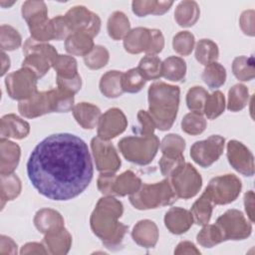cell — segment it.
<instances>
[{"instance_id":"ffe728a7","label":"cell","mask_w":255,"mask_h":255,"mask_svg":"<svg viewBox=\"0 0 255 255\" xmlns=\"http://www.w3.org/2000/svg\"><path fill=\"white\" fill-rule=\"evenodd\" d=\"M21 156V148L14 141L1 137L0 139V174L13 173Z\"/></svg>"},{"instance_id":"2e32d148","label":"cell","mask_w":255,"mask_h":255,"mask_svg":"<svg viewBox=\"0 0 255 255\" xmlns=\"http://www.w3.org/2000/svg\"><path fill=\"white\" fill-rule=\"evenodd\" d=\"M20 115L27 119H35L50 113H55L52 91L37 92L30 99L18 104Z\"/></svg>"},{"instance_id":"4fadbf2b","label":"cell","mask_w":255,"mask_h":255,"mask_svg":"<svg viewBox=\"0 0 255 255\" xmlns=\"http://www.w3.org/2000/svg\"><path fill=\"white\" fill-rule=\"evenodd\" d=\"M91 149L96 163L97 170L100 172H117L122 164L121 158L109 140L100 137H93L91 140Z\"/></svg>"},{"instance_id":"74e56055","label":"cell","mask_w":255,"mask_h":255,"mask_svg":"<svg viewBox=\"0 0 255 255\" xmlns=\"http://www.w3.org/2000/svg\"><path fill=\"white\" fill-rule=\"evenodd\" d=\"M136 68L146 81L158 80L162 77V62L157 56H144Z\"/></svg>"},{"instance_id":"8d00e7d4","label":"cell","mask_w":255,"mask_h":255,"mask_svg":"<svg viewBox=\"0 0 255 255\" xmlns=\"http://www.w3.org/2000/svg\"><path fill=\"white\" fill-rule=\"evenodd\" d=\"M232 73L236 79L242 82H248L255 77L254 59L252 56H238L232 62Z\"/></svg>"},{"instance_id":"be15d7a7","label":"cell","mask_w":255,"mask_h":255,"mask_svg":"<svg viewBox=\"0 0 255 255\" xmlns=\"http://www.w3.org/2000/svg\"><path fill=\"white\" fill-rule=\"evenodd\" d=\"M174 254H200V251L196 248V246L189 241H181L177 244L174 249Z\"/></svg>"},{"instance_id":"8fae6325","label":"cell","mask_w":255,"mask_h":255,"mask_svg":"<svg viewBox=\"0 0 255 255\" xmlns=\"http://www.w3.org/2000/svg\"><path fill=\"white\" fill-rule=\"evenodd\" d=\"M225 138L219 134H212L206 139L195 141L190 147L191 159L201 167L213 164L223 153Z\"/></svg>"},{"instance_id":"c3c4849f","label":"cell","mask_w":255,"mask_h":255,"mask_svg":"<svg viewBox=\"0 0 255 255\" xmlns=\"http://www.w3.org/2000/svg\"><path fill=\"white\" fill-rule=\"evenodd\" d=\"M194 35L189 31H180L176 35H174L172 39L173 50L181 56L190 55L194 49Z\"/></svg>"},{"instance_id":"bcb514c9","label":"cell","mask_w":255,"mask_h":255,"mask_svg":"<svg viewBox=\"0 0 255 255\" xmlns=\"http://www.w3.org/2000/svg\"><path fill=\"white\" fill-rule=\"evenodd\" d=\"M146 80L140 74L137 68H131L123 74V90L126 93L135 94L141 91L144 87Z\"/></svg>"},{"instance_id":"9c48e42d","label":"cell","mask_w":255,"mask_h":255,"mask_svg":"<svg viewBox=\"0 0 255 255\" xmlns=\"http://www.w3.org/2000/svg\"><path fill=\"white\" fill-rule=\"evenodd\" d=\"M220 229L224 241L243 240L252 233L251 222L237 209H228L216 219L215 223Z\"/></svg>"},{"instance_id":"f1b7e54d","label":"cell","mask_w":255,"mask_h":255,"mask_svg":"<svg viewBox=\"0 0 255 255\" xmlns=\"http://www.w3.org/2000/svg\"><path fill=\"white\" fill-rule=\"evenodd\" d=\"M140 178L131 170H126L116 176L114 182L115 196L131 195L136 192L141 185Z\"/></svg>"},{"instance_id":"680465c9","label":"cell","mask_w":255,"mask_h":255,"mask_svg":"<svg viewBox=\"0 0 255 255\" xmlns=\"http://www.w3.org/2000/svg\"><path fill=\"white\" fill-rule=\"evenodd\" d=\"M151 32V42L148 50L145 52L146 55L155 56L160 53L164 47V37L160 30L150 29Z\"/></svg>"},{"instance_id":"ee69618b","label":"cell","mask_w":255,"mask_h":255,"mask_svg":"<svg viewBox=\"0 0 255 255\" xmlns=\"http://www.w3.org/2000/svg\"><path fill=\"white\" fill-rule=\"evenodd\" d=\"M22 44V37L18 30L10 25L3 24L0 27V47L2 52L14 51Z\"/></svg>"},{"instance_id":"7a4b0ae2","label":"cell","mask_w":255,"mask_h":255,"mask_svg":"<svg viewBox=\"0 0 255 255\" xmlns=\"http://www.w3.org/2000/svg\"><path fill=\"white\" fill-rule=\"evenodd\" d=\"M124 213L123 203L115 196L101 197L90 217L93 233L109 249L120 248L128 227L120 222Z\"/></svg>"},{"instance_id":"e7e4bbea","label":"cell","mask_w":255,"mask_h":255,"mask_svg":"<svg viewBox=\"0 0 255 255\" xmlns=\"http://www.w3.org/2000/svg\"><path fill=\"white\" fill-rule=\"evenodd\" d=\"M1 76H4L10 68V58L4 53H1Z\"/></svg>"},{"instance_id":"836d02e7","label":"cell","mask_w":255,"mask_h":255,"mask_svg":"<svg viewBox=\"0 0 255 255\" xmlns=\"http://www.w3.org/2000/svg\"><path fill=\"white\" fill-rule=\"evenodd\" d=\"M186 75L185 61L176 56H170L162 62V77L170 82H179Z\"/></svg>"},{"instance_id":"91938a15","label":"cell","mask_w":255,"mask_h":255,"mask_svg":"<svg viewBox=\"0 0 255 255\" xmlns=\"http://www.w3.org/2000/svg\"><path fill=\"white\" fill-rule=\"evenodd\" d=\"M0 254L1 255H15L17 254V244L8 236H0Z\"/></svg>"},{"instance_id":"52a82bcc","label":"cell","mask_w":255,"mask_h":255,"mask_svg":"<svg viewBox=\"0 0 255 255\" xmlns=\"http://www.w3.org/2000/svg\"><path fill=\"white\" fill-rule=\"evenodd\" d=\"M241 189V180L232 173L213 177L205 188L215 205H225L233 202L239 196Z\"/></svg>"},{"instance_id":"277c9868","label":"cell","mask_w":255,"mask_h":255,"mask_svg":"<svg viewBox=\"0 0 255 255\" xmlns=\"http://www.w3.org/2000/svg\"><path fill=\"white\" fill-rule=\"evenodd\" d=\"M177 200L169 178L156 183H143L139 189L129 195L130 204L138 210L155 209L171 205Z\"/></svg>"},{"instance_id":"30bf717a","label":"cell","mask_w":255,"mask_h":255,"mask_svg":"<svg viewBox=\"0 0 255 255\" xmlns=\"http://www.w3.org/2000/svg\"><path fill=\"white\" fill-rule=\"evenodd\" d=\"M177 198L189 199L194 197L202 186V177L196 168L189 162L169 178Z\"/></svg>"},{"instance_id":"ab89813d","label":"cell","mask_w":255,"mask_h":255,"mask_svg":"<svg viewBox=\"0 0 255 255\" xmlns=\"http://www.w3.org/2000/svg\"><path fill=\"white\" fill-rule=\"evenodd\" d=\"M52 68L56 71L57 77L73 78L78 75V64L74 57L68 55H58L53 63Z\"/></svg>"},{"instance_id":"6f0895ef","label":"cell","mask_w":255,"mask_h":255,"mask_svg":"<svg viewBox=\"0 0 255 255\" xmlns=\"http://www.w3.org/2000/svg\"><path fill=\"white\" fill-rule=\"evenodd\" d=\"M254 10H245L242 12L240 19H239V25L242 30V32L247 35L253 37L255 32H254Z\"/></svg>"},{"instance_id":"94428289","label":"cell","mask_w":255,"mask_h":255,"mask_svg":"<svg viewBox=\"0 0 255 255\" xmlns=\"http://www.w3.org/2000/svg\"><path fill=\"white\" fill-rule=\"evenodd\" d=\"M20 254H48L43 243L38 242H29L22 246L20 250Z\"/></svg>"},{"instance_id":"60d3db41","label":"cell","mask_w":255,"mask_h":255,"mask_svg":"<svg viewBox=\"0 0 255 255\" xmlns=\"http://www.w3.org/2000/svg\"><path fill=\"white\" fill-rule=\"evenodd\" d=\"M206 128V120L203 113L190 112L186 114L181 121V129L190 135L202 133Z\"/></svg>"},{"instance_id":"4316f807","label":"cell","mask_w":255,"mask_h":255,"mask_svg":"<svg viewBox=\"0 0 255 255\" xmlns=\"http://www.w3.org/2000/svg\"><path fill=\"white\" fill-rule=\"evenodd\" d=\"M123 74L120 71L112 70L105 73L99 84L101 93L109 99H116L121 97L125 92L123 90Z\"/></svg>"},{"instance_id":"d4e9b609","label":"cell","mask_w":255,"mask_h":255,"mask_svg":"<svg viewBox=\"0 0 255 255\" xmlns=\"http://www.w3.org/2000/svg\"><path fill=\"white\" fill-rule=\"evenodd\" d=\"M36 229L44 235L64 226V218L60 212L52 208L39 209L33 219Z\"/></svg>"},{"instance_id":"6125c7cd","label":"cell","mask_w":255,"mask_h":255,"mask_svg":"<svg viewBox=\"0 0 255 255\" xmlns=\"http://www.w3.org/2000/svg\"><path fill=\"white\" fill-rule=\"evenodd\" d=\"M254 198L255 196L252 190H249L244 194V207L251 223L254 222Z\"/></svg>"},{"instance_id":"816d5d0a","label":"cell","mask_w":255,"mask_h":255,"mask_svg":"<svg viewBox=\"0 0 255 255\" xmlns=\"http://www.w3.org/2000/svg\"><path fill=\"white\" fill-rule=\"evenodd\" d=\"M51 22L54 33V40H66L72 34V31L63 15H58L52 18Z\"/></svg>"},{"instance_id":"8992f818","label":"cell","mask_w":255,"mask_h":255,"mask_svg":"<svg viewBox=\"0 0 255 255\" xmlns=\"http://www.w3.org/2000/svg\"><path fill=\"white\" fill-rule=\"evenodd\" d=\"M23 54L25 58L22 61V67L32 70L38 79L49 72L54 59L59 55L54 46L35 41L31 37L23 45Z\"/></svg>"},{"instance_id":"f907efd6","label":"cell","mask_w":255,"mask_h":255,"mask_svg":"<svg viewBox=\"0 0 255 255\" xmlns=\"http://www.w3.org/2000/svg\"><path fill=\"white\" fill-rule=\"evenodd\" d=\"M158 164H159V169L161 174L166 178H170L184 166L185 160L183 155L169 156V155L162 154Z\"/></svg>"},{"instance_id":"7dc6e473","label":"cell","mask_w":255,"mask_h":255,"mask_svg":"<svg viewBox=\"0 0 255 255\" xmlns=\"http://www.w3.org/2000/svg\"><path fill=\"white\" fill-rule=\"evenodd\" d=\"M110 60V53L106 47L96 45L93 50L84 57L85 65L91 70H99L104 68Z\"/></svg>"},{"instance_id":"7bdbcfd3","label":"cell","mask_w":255,"mask_h":255,"mask_svg":"<svg viewBox=\"0 0 255 255\" xmlns=\"http://www.w3.org/2000/svg\"><path fill=\"white\" fill-rule=\"evenodd\" d=\"M197 243L204 248H212L213 246L224 242L222 233L216 224H206L198 232L196 236Z\"/></svg>"},{"instance_id":"f546056e","label":"cell","mask_w":255,"mask_h":255,"mask_svg":"<svg viewBox=\"0 0 255 255\" xmlns=\"http://www.w3.org/2000/svg\"><path fill=\"white\" fill-rule=\"evenodd\" d=\"M173 5L172 1L155 0H134L131 2L132 12L138 17L151 15H162L166 13Z\"/></svg>"},{"instance_id":"1f68e13d","label":"cell","mask_w":255,"mask_h":255,"mask_svg":"<svg viewBox=\"0 0 255 255\" xmlns=\"http://www.w3.org/2000/svg\"><path fill=\"white\" fill-rule=\"evenodd\" d=\"M0 197H1V207L3 208L5 203L14 200L19 196L22 190L21 180L17 174H0Z\"/></svg>"},{"instance_id":"681fc988","label":"cell","mask_w":255,"mask_h":255,"mask_svg":"<svg viewBox=\"0 0 255 255\" xmlns=\"http://www.w3.org/2000/svg\"><path fill=\"white\" fill-rule=\"evenodd\" d=\"M208 92L200 87H191L186 94V105L191 112H203V108L208 97Z\"/></svg>"},{"instance_id":"9f6ffc18","label":"cell","mask_w":255,"mask_h":255,"mask_svg":"<svg viewBox=\"0 0 255 255\" xmlns=\"http://www.w3.org/2000/svg\"><path fill=\"white\" fill-rule=\"evenodd\" d=\"M137 120L139 123V128H138V132L140 133V135H149L154 133V129L155 125L154 122L152 120V118L150 117V115L148 114V112L140 110L137 113Z\"/></svg>"},{"instance_id":"db71d44e","label":"cell","mask_w":255,"mask_h":255,"mask_svg":"<svg viewBox=\"0 0 255 255\" xmlns=\"http://www.w3.org/2000/svg\"><path fill=\"white\" fill-rule=\"evenodd\" d=\"M56 81H57L58 89L72 95H75L76 93H78L82 87V78L79 74L69 79L56 77Z\"/></svg>"},{"instance_id":"83f0119b","label":"cell","mask_w":255,"mask_h":255,"mask_svg":"<svg viewBox=\"0 0 255 255\" xmlns=\"http://www.w3.org/2000/svg\"><path fill=\"white\" fill-rule=\"evenodd\" d=\"M95 47L93 38L86 33H72L65 40L66 51L73 56H87Z\"/></svg>"},{"instance_id":"d6a6232c","label":"cell","mask_w":255,"mask_h":255,"mask_svg":"<svg viewBox=\"0 0 255 255\" xmlns=\"http://www.w3.org/2000/svg\"><path fill=\"white\" fill-rule=\"evenodd\" d=\"M213 210V202L208 195L207 191L204 190L201 196L196 199V201L192 204L190 212L193 216V221L197 225L204 226L208 224Z\"/></svg>"},{"instance_id":"f6af8a7d","label":"cell","mask_w":255,"mask_h":255,"mask_svg":"<svg viewBox=\"0 0 255 255\" xmlns=\"http://www.w3.org/2000/svg\"><path fill=\"white\" fill-rule=\"evenodd\" d=\"M159 148L161 153L164 155H183V151L185 149V140L179 134L168 133L160 141Z\"/></svg>"},{"instance_id":"5bb4252c","label":"cell","mask_w":255,"mask_h":255,"mask_svg":"<svg viewBox=\"0 0 255 255\" xmlns=\"http://www.w3.org/2000/svg\"><path fill=\"white\" fill-rule=\"evenodd\" d=\"M227 159L229 164L244 176H253L255 172L254 156L241 141L231 139L227 143Z\"/></svg>"},{"instance_id":"11a10c76","label":"cell","mask_w":255,"mask_h":255,"mask_svg":"<svg viewBox=\"0 0 255 255\" xmlns=\"http://www.w3.org/2000/svg\"><path fill=\"white\" fill-rule=\"evenodd\" d=\"M116 174L113 172H101L97 179V186L99 191L104 195L115 196L114 194V182Z\"/></svg>"},{"instance_id":"f5cc1de1","label":"cell","mask_w":255,"mask_h":255,"mask_svg":"<svg viewBox=\"0 0 255 255\" xmlns=\"http://www.w3.org/2000/svg\"><path fill=\"white\" fill-rule=\"evenodd\" d=\"M48 8L46 3L43 1H25L22 5V17L25 21H28L33 16H36L40 13L47 12Z\"/></svg>"},{"instance_id":"b9f144b4","label":"cell","mask_w":255,"mask_h":255,"mask_svg":"<svg viewBox=\"0 0 255 255\" xmlns=\"http://www.w3.org/2000/svg\"><path fill=\"white\" fill-rule=\"evenodd\" d=\"M225 105L223 93L215 91L211 95H208L202 113L208 120H214L224 113Z\"/></svg>"},{"instance_id":"7402d4cb","label":"cell","mask_w":255,"mask_h":255,"mask_svg":"<svg viewBox=\"0 0 255 255\" xmlns=\"http://www.w3.org/2000/svg\"><path fill=\"white\" fill-rule=\"evenodd\" d=\"M151 32L144 27L131 29L124 39V48L129 54H139L146 52L150 46Z\"/></svg>"},{"instance_id":"d590c367","label":"cell","mask_w":255,"mask_h":255,"mask_svg":"<svg viewBox=\"0 0 255 255\" xmlns=\"http://www.w3.org/2000/svg\"><path fill=\"white\" fill-rule=\"evenodd\" d=\"M219 57V49L215 42L210 39H201L195 47V59L201 65L207 66L216 62Z\"/></svg>"},{"instance_id":"ba28073f","label":"cell","mask_w":255,"mask_h":255,"mask_svg":"<svg viewBox=\"0 0 255 255\" xmlns=\"http://www.w3.org/2000/svg\"><path fill=\"white\" fill-rule=\"evenodd\" d=\"M38 77L36 74L25 67L12 72L5 78V86L8 96L19 102L30 99L37 91Z\"/></svg>"},{"instance_id":"7c38bea8","label":"cell","mask_w":255,"mask_h":255,"mask_svg":"<svg viewBox=\"0 0 255 255\" xmlns=\"http://www.w3.org/2000/svg\"><path fill=\"white\" fill-rule=\"evenodd\" d=\"M72 33H86L92 38L96 37L101 30L99 15L90 11L87 7L78 5L72 7L64 15Z\"/></svg>"},{"instance_id":"6da1fadb","label":"cell","mask_w":255,"mask_h":255,"mask_svg":"<svg viewBox=\"0 0 255 255\" xmlns=\"http://www.w3.org/2000/svg\"><path fill=\"white\" fill-rule=\"evenodd\" d=\"M94 174L87 143L69 132L48 135L32 150L27 175L34 188L55 201H68L85 191Z\"/></svg>"},{"instance_id":"d6986e66","label":"cell","mask_w":255,"mask_h":255,"mask_svg":"<svg viewBox=\"0 0 255 255\" xmlns=\"http://www.w3.org/2000/svg\"><path fill=\"white\" fill-rule=\"evenodd\" d=\"M159 232L157 225L149 220L142 219L135 223L131 230L133 241L143 248H153L158 240Z\"/></svg>"},{"instance_id":"4dcf8cb0","label":"cell","mask_w":255,"mask_h":255,"mask_svg":"<svg viewBox=\"0 0 255 255\" xmlns=\"http://www.w3.org/2000/svg\"><path fill=\"white\" fill-rule=\"evenodd\" d=\"M107 30L113 40L119 41L125 39L130 31V23L128 16L122 11L113 12L108 19Z\"/></svg>"},{"instance_id":"e575fe53","label":"cell","mask_w":255,"mask_h":255,"mask_svg":"<svg viewBox=\"0 0 255 255\" xmlns=\"http://www.w3.org/2000/svg\"><path fill=\"white\" fill-rule=\"evenodd\" d=\"M249 90L243 84H236L228 91L227 109L230 112L236 113L242 111L249 102Z\"/></svg>"},{"instance_id":"44dd1931","label":"cell","mask_w":255,"mask_h":255,"mask_svg":"<svg viewBox=\"0 0 255 255\" xmlns=\"http://www.w3.org/2000/svg\"><path fill=\"white\" fill-rule=\"evenodd\" d=\"M30 132V125L15 114H8L1 118L0 134L4 138H25Z\"/></svg>"},{"instance_id":"5b68a950","label":"cell","mask_w":255,"mask_h":255,"mask_svg":"<svg viewBox=\"0 0 255 255\" xmlns=\"http://www.w3.org/2000/svg\"><path fill=\"white\" fill-rule=\"evenodd\" d=\"M158 137L152 133L149 135H131L123 137L119 143V149L123 156L129 162L146 165L152 161L159 147Z\"/></svg>"},{"instance_id":"3957f363","label":"cell","mask_w":255,"mask_h":255,"mask_svg":"<svg viewBox=\"0 0 255 255\" xmlns=\"http://www.w3.org/2000/svg\"><path fill=\"white\" fill-rule=\"evenodd\" d=\"M179 87L164 82L152 83L147 91L148 114L155 128L159 130L169 129L176 117L179 107Z\"/></svg>"},{"instance_id":"e0dca14e","label":"cell","mask_w":255,"mask_h":255,"mask_svg":"<svg viewBox=\"0 0 255 255\" xmlns=\"http://www.w3.org/2000/svg\"><path fill=\"white\" fill-rule=\"evenodd\" d=\"M193 216L190 210L181 207H171L164 215V225L167 230L175 235H180L188 231L192 224Z\"/></svg>"},{"instance_id":"ac0fdd59","label":"cell","mask_w":255,"mask_h":255,"mask_svg":"<svg viewBox=\"0 0 255 255\" xmlns=\"http://www.w3.org/2000/svg\"><path fill=\"white\" fill-rule=\"evenodd\" d=\"M48 252L52 255H65L72 246V235L65 226L45 234L42 242Z\"/></svg>"},{"instance_id":"603a6c76","label":"cell","mask_w":255,"mask_h":255,"mask_svg":"<svg viewBox=\"0 0 255 255\" xmlns=\"http://www.w3.org/2000/svg\"><path fill=\"white\" fill-rule=\"evenodd\" d=\"M26 22L28 24L31 38L35 41L47 43L54 40L52 22L51 19L48 18V12L40 13Z\"/></svg>"},{"instance_id":"484cf974","label":"cell","mask_w":255,"mask_h":255,"mask_svg":"<svg viewBox=\"0 0 255 255\" xmlns=\"http://www.w3.org/2000/svg\"><path fill=\"white\" fill-rule=\"evenodd\" d=\"M200 9L193 0L181 1L175 8L174 19L176 23L183 28L193 26L199 19Z\"/></svg>"},{"instance_id":"cb8c5ba5","label":"cell","mask_w":255,"mask_h":255,"mask_svg":"<svg viewBox=\"0 0 255 255\" xmlns=\"http://www.w3.org/2000/svg\"><path fill=\"white\" fill-rule=\"evenodd\" d=\"M72 112L76 122L85 129L95 128L102 116L99 107L86 102L75 105Z\"/></svg>"},{"instance_id":"9a60e30c","label":"cell","mask_w":255,"mask_h":255,"mask_svg":"<svg viewBox=\"0 0 255 255\" xmlns=\"http://www.w3.org/2000/svg\"><path fill=\"white\" fill-rule=\"evenodd\" d=\"M98 137L110 140L123 133L128 127V120L122 110L112 108L106 111L98 123Z\"/></svg>"},{"instance_id":"f35d334b","label":"cell","mask_w":255,"mask_h":255,"mask_svg":"<svg viewBox=\"0 0 255 255\" xmlns=\"http://www.w3.org/2000/svg\"><path fill=\"white\" fill-rule=\"evenodd\" d=\"M226 76L225 68L217 62H213L205 66L202 73V80L210 89H218L224 85Z\"/></svg>"}]
</instances>
